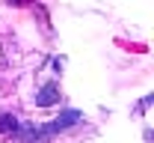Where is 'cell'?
<instances>
[{
    "mask_svg": "<svg viewBox=\"0 0 154 143\" xmlns=\"http://www.w3.org/2000/svg\"><path fill=\"white\" fill-rule=\"evenodd\" d=\"M83 119V113L80 110H65V113H59L57 119L51 125H45V128H38V134H42V140L45 137H51V134H57V131H62V128H71L74 122H80Z\"/></svg>",
    "mask_w": 154,
    "mask_h": 143,
    "instance_id": "obj_1",
    "label": "cell"
},
{
    "mask_svg": "<svg viewBox=\"0 0 154 143\" xmlns=\"http://www.w3.org/2000/svg\"><path fill=\"white\" fill-rule=\"evenodd\" d=\"M57 99H59V86L57 83H45L36 93V104L38 107H51V104H57Z\"/></svg>",
    "mask_w": 154,
    "mask_h": 143,
    "instance_id": "obj_2",
    "label": "cell"
},
{
    "mask_svg": "<svg viewBox=\"0 0 154 143\" xmlns=\"http://www.w3.org/2000/svg\"><path fill=\"white\" fill-rule=\"evenodd\" d=\"M0 131L6 134V131H18V119L12 116V113H0Z\"/></svg>",
    "mask_w": 154,
    "mask_h": 143,
    "instance_id": "obj_3",
    "label": "cell"
}]
</instances>
